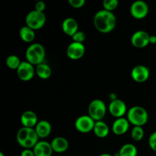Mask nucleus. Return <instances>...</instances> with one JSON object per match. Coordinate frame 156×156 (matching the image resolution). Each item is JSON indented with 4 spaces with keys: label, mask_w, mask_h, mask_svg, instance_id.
Here are the masks:
<instances>
[{
    "label": "nucleus",
    "mask_w": 156,
    "mask_h": 156,
    "mask_svg": "<svg viewBox=\"0 0 156 156\" xmlns=\"http://www.w3.org/2000/svg\"><path fill=\"white\" fill-rule=\"evenodd\" d=\"M93 22L98 31L102 34H108L115 28L117 18L113 12L102 9L96 12Z\"/></svg>",
    "instance_id": "obj_1"
},
{
    "label": "nucleus",
    "mask_w": 156,
    "mask_h": 156,
    "mask_svg": "<svg viewBox=\"0 0 156 156\" xmlns=\"http://www.w3.org/2000/svg\"><path fill=\"white\" fill-rule=\"evenodd\" d=\"M72 39H73V42L82 43V44H83V42L86 39V34H85V32L79 30L72 37Z\"/></svg>",
    "instance_id": "obj_27"
},
{
    "label": "nucleus",
    "mask_w": 156,
    "mask_h": 156,
    "mask_svg": "<svg viewBox=\"0 0 156 156\" xmlns=\"http://www.w3.org/2000/svg\"><path fill=\"white\" fill-rule=\"evenodd\" d=\"M45 56L46 51L44 47L39 43L31 44L26 50V61L36 66L44 62Z\"/></svg>",
    "instance_id": "obj_3"
},
{
    "label": "nucleus",
    "mask_w": 156,
    "mask_h": 156,
    "mask_svg": "<svg viewBox=\"0 0 156 156\" xmlns=\"http://www.w3.org/2000/svg\"><path fill=\"white\" fill-rule=\"evenodd\" d=\"M0 156H5L4 154H3V152H0Z\"/></svg>",
    "instance_id": "obj_35"
},
{
    "label": "nucleus",
    "mask_w": 156,
    "mask_h": 156,
    "mask_svg": "<svg viewBox=\"0 0 156 156\" xmlns=\"http://www.w3.org/2000/svg\"><path fill=\"white\" fill-rule=\"evenodd\" d=\"M108 111L111 116L117 118L123 117L125 114H127V108L123 101L120 99H117L114 101H111L108 106Z\"/></svg>",
    "instance_id": "obj_11"
},
{
    "label": "nucleus",
    "mask_w": 156,
    "mask_h": 156,
    "mask_svg": "<svg viewBox=\"0 0 156 156\" xmlns=\"http://www.w3.org/2000/svg\"><path fill=\"white\" fill-rule=\"evenodd\" d=\"M102 5L104 8L103 9L113 12V11H114L118 7L119 2L117 0H105Z\"/></svg>",
    "instance_id": "obj_26"
},
{
    "label": "nucleus",
    "mask_w": 156,
    "mask_h": 156,
    "mask_svg": "<svg viewBox=\"0 0 156 156\" xmlns=\"http://www.w3.org/2000/svg\"><path fill=\"white\" fill-rule=\"evenodd\" d=\"M129 124L130 123L128 121L127 118L125 117L117 118L113 123L111 129L115 135L122 136L127 132L129 128Z\"/></svg>",
    "instance_id": "obj_14"
},
{
    "label": "nucleus",
    "mask_w": 156,
    "mask_h": 156,
    "mask_svg": "<svg viewBox=\"0 0 156 156\" xmlns=\"http://www.w3.org/2000/svg\"><path fill=\"white\" fill-rule=\"evenodd\" d=\"M35 156H51L53 149L51 144L47 141H39L33 148Z\"/></svg>",
    "instance_id": "obj_17"
},
{
    "label": "nucleus",
    "mask_w": 156,
    "mask_h": 156,
    "mask_svg": "<svg viewBox=\"0 0 156 156\" xmlns=\"http://www.w3.org/2000/svg\"><path fill=\"white\" fill-rule=\"evenodd\" d=\"M149 12V8L148 4L142 0L134 2L130 6V14L135 19H143L147 16Z\"/></svg>",
    "instance_id": "obj_7"
},
{
    "label": "nucleus",
    "mask_w": 156,
    "mask_h": 156,
    "mask_svg": "<svg viewBox=\"0 0 156 156\" xmlns=\"http://www.w3.org/2000/svg\"><path fill=\"white\" fill-rule=\"evenodd\" d=\"M99 156H113V155H111V154H108V153H103V154H101V155H100Z\"/></svg>",
    "instance_id": "obj_34"
},
{
    "label": "nucleus",
    "mask_w": 156,
    "mask_h": 156,
    "mask_svg": "<svg viewBox=\"0 0 156 156\" xmlns=\"http://www.w3.org/2000/svg\"><path fill=\"white\" fill-rule=\"evenodd\" d=\"M150 71L147 66L144 65H137L133 68L131 71V77L135 82L143 83L149 79Z\"/></svg>",
    "instance_id": "obj_13"
},
{
    "label": "nucleus",
    "mask_w": 156,
    "mask_h": 156,
    "mask_svg": "<svg viewBox=\"0 0 156 156\" xmlns=\"http://www.w3.org/2000/svg\"><path fill=\"white\" fill-rule=\"evenodd\" d=\"M19 35L21 39L25 43L33 42L35 38V32L33 29L27 27V25L23 26L19 30Z\"/></svg>",
    "instance_id": "obj_21"
},
{
    "label": "nucleus",
    "mask_w": 156,
    "mask_h": 156,
    "mask_svg": "<svg viewBox=\"0 0 156 156\" xmlns=\"http://www.w3.org/2000/svg\"><path fill=\"white\" fill-rule=\"evenodd\" d=\"M94 135L99 138H105L109 135L110 128L105 122L102 120L96 121L93 129Z\"/></svg>",
    "instance_id": "obj_20"
},
{
    "label": "nucleus",
    "mask_w": 156,
    "mask_h": 156,
    "mask_svg": "<svg viewBox=\"0 0 156 156\" xmlns=\"http://www.w3.org/2000/svg\"><path fill=\"white\" fill-rule=\"evenodd\" d=\"M109 99H111V101H114L117 100V99L118 98H117V94H116L115 93L112 92L109 94Z\"/></svg>",
    "instance_id": "obj_32"
},
{
    "label": "nucleus",
    "mask_w": 156,
    "mask_h": 156,
    "mask_svg": "<svg viewBox=\"0 0 156 156\" xmlns=\"http://www.w3.org/2000/svg\"><path fill=\"white\" fill-rule=\"evenodd\" d=\"M21 62L20 58L16 55H9L5 59V64L10 69L17 70L21 65Z\"/></svg>",
    "instance_id": "obj_24"
},
{
    "label": "nucleus",
    "mask_w": 156,
    "mask_h": 156,
    "mask_svg": "<svg viewBox=\"0 0 156 156\" xmlns=\"http://www.w3.org/2000/svg\"><path fill=\"white\" fill-rule=\"evenodd\" d=\"M149 38L150 35L145 30H136L131 37V44L136 48H144L149 44Z\"/></svg>",
    "instance_id": "obj_10"
},
{
    "label": "nucleus",
    "mask_w": 156,
    "mask_h": 156,
    "mask_svg": "<svg viewBox=\"0 0 156 156\" xmlns=\"http://www.w3.org/2000/svg\"><path fill=\"white\" fill-rule=\"evenodd\" d=\"M34 129L39 138L44 139L49 136V135L51 133L52 126L50 122L45 120H42L38 121L37 124L34 127Z\"/></svg>",
    "instance_id": "obj_18"
},
{
    "label": "nucleus",
    "mask_w": 156,
    "mask_h": 156,
    "mask_svg": "<svg viewBox=\"0 0 156 156\" xmlns=\"http://www.w3.org/2000/svg\"><path fill=\"white\" fill-rule=\"evenodd\" d=\"M21 123L24 127L34 128L38 123V118L35 112L32 111H26L21 114Z\"/></svg>",
    "instance_id": "obj_15"
},
{
    "label": "nucleus",
    "mask_w": 156,
    "mask_h": 156,
    "mask_svg": "<svg viewBox=\"0 0 156 156\" xmlns=\"http://www.w3.org/2000/svg\"><path fill=\"white\" fill-rule=\"evenodd\" d=\"M25 23L27 27L34 30L42 28L46 23V15L44 12L32 10L27 13L25 18Z\"/></svg>",
    "instance_id": "obj_6"
},
{
    "label": "nucleus",
    "mask_w": 156,
    "mask_h": 156,
    "mask_svg": "<svg viewBox=\"0 0 156 156\" xmlns=\"http://www.w3.org/2000/svg\"><path fill=\"white\" fill-rule=\"evenodd\" d=\"M62 29L66 34L73 37L79 30V24L75 18H66L62 21Z\"/></svg>",
    "instance_id": "obj_16"
},
{
    "label": "nucleus",
    "mask_w": 156,
    "mask_h": 156,
    "mask_svg": "<svg viewBox=\"0 0 156 156\" xmlns=\"http://www.w3.org/2000/svg\"><path fill=\"white\" fill-rule=\"evenodd\" d=\"M149 146L152 151L156 152V131L152 133L149 137Z\"/></svg>",
    "instance_id": "obj_28"
},
{
    "label": "nucleus",
    "mask_w": 156,
    "mask_h": 156,
    "mask_svg": "<svg viewBox=\"0 0 156 156\" xmlns=\"http://www.w3.org/2000/svg\"><path fill=\"white\" fill-rule=\"evenodd\" d=\"M17 71V76L19 79L23 82H28L30 81L34 76L36 73V69L34 67V65L30 64L27 61H22L18 67Z\"/></svg>",
    "instance_id": "obj_8"
},
{
    "label": "nucleus",
    "mask_w": 156,
    "mask_h": 156,
    "mask_svg": "<svg viewBox=\"0 0 156 156\" xmlns=\"http://www.w3.org/2000/svg\"><path fill=\"white\" fill-rule=\"evenodd\" d=\"M95 121L89 115H82L76 119L75 127L79 132L87 133L94 129Z\"/></svg>",
    "instance_id": "obj_9"
},
{
    "label": "nucleus",
    "mask_w": 156,
    "mask_h": 156,
    "mask_svg": "<svg viewBox=\"0 0 156 156\" xmlns=\"http://www.w3.org/2000/svg\"><path fill=\"white\" fill-rule=\"evenodd\" d=\"M36 73L38 77L41 79H48L51 76L52 74V69L49 65L47 63H43L39 64L36 66Z\"/></svg>",
    "instance_id": "obj_22"
},
{
    "label": "nucleus",
    "mask_w": 156,
    "mask_h": 156,
    "mask_svg": "<svg viewBox=\"0 0 156 156\" xmlns=\"http://www.w3.org/2000/svg\"><path fill=\"white\" fill-rule=\"evenodd\" d=\"M21 156H35L33 149H24L21 152Z\"/></svg>",
    "instance_id": "obj_31"
},
{
    "label": "nucleus",
    "mask_w": 156,
    "mask_h": 156,
    "mask_svg": "<svg viewBox=\"0 0 156 156\" xmlns=\"http://www.w3.org/2000/svg\"><path fill=\"white\" fill-rule=\"evenodd\" d=\"M145 135L143 126H133L131 130V137L136 142L141 141Z\"/></svg>",
    "instance_id": "obj_25"
},
{
    "label": "nucleus",
    "mask_w": 156,
    "mask_h": 156,
    "mask_svg": "<svg viewBox=\"0 0 156 156\" xmlns=\"http://www.w3.org/2000/svg\"><path fill=\"white\" fill-rule=\"evenodd\" d=\"M126 118L133 126H143L147 123L149 114L143 107L134 106L128 110Z\"/></svg>",
    "instance_id": "obj_4"
},
{
    "label": "nucleus",
    "mask_w": 156,
    "mask_h": 156,
    "mask_svg": "<svg viewBox=\"0 0 156 156\" xmlns=\"http://www.w3.org/2000/svg\"><path fill=\"white\" fill-rule=\"evenodd\" d=\"M39 136L34 128L21 127L16 134V140L24 149H32L39 142Z\"/></svg>",
    "instance_id": "obj_2"
},
{
    "label": "nucleus",
    "mask_w": 156,
    "mask_h": 156,
    "mask_svg": "<svg viewBox=\"0 0 156 156\" xmlns=\"http://www.w3.org/2000/svg\"><path fill=\"white\" fill-rule=\"evenodd\" d=\"M46 9V4L43 1H38L35 3L34 5V10L40 12H44Z\"/></svg>",
    "instance_id": "obj_30"
},
{
    "label": "nucleus",
    "mask_w": 156,
    "mask_h": 156,
    "mask_svg": "<svg viewBox=\"0 0 156 156\" xmlns=\"http://www.w3.org/2000/svg\"><path fill=\"white\" fill-rule=\"evenodd\" d=\"M107 112V107L105 102L101 99L91 101L88 108V113L94 121L102 120Z\"/></svg>",
    "instance_id": "obj_5"
},
{
    "label": "nucleus",
    "mask_w": 156,
    "mask_h": 156,
    "mask_svg": "<svg viewBox=\"0 0 156 156\" xmlns=\"http://www.w3.org/2000/svg\"><path fill=\"white\" fill-rule=\"evenodd\" d=\"M149 44H156V36L155 35H150V38H149Z\"/></svg>",
    "instance_id": "obj_33"
},
{
    "label": "nucleus",
    "mask_w": 156,
    "mask_h": 156,
    "mask_svg": "<svg viewBox=\"0 0 156 156\" xmlns=\"http://www.w3.org/2000/svg\"><path fill=\"white\" fill-rule=\"evenodd\" d=\"M119 156H137L138 150L135 145L132 143H126L120 149Z\"/></svg>",
    "instance_id": "obj_23"
},
{
    "label": "nucleus",
    "mask_w": 156,
    "mask_h": 156,
    "mask_svg": "<svg viewBox=\"0 0 156 156\" xmlns=\"http://www.w3.org/2000/svg\"><path fill=\"white\" fill-rule=\"evenodd\" d=\"M53 152L56 153L65 152L69 148V142L66 138L62 136H57L53 139L50 143Z\"/></svg>",
    "instance_id": "obj_19"
},
{
    "label": "nucleus",
    "mask_w": 156,
    "mask_h": 156,
    "mask_svg": "<svg viewBox=\"0 0 156 156\" xmlns=\"http://www.w3.org/2000/svg\"><path fill=\"white\" fill-rule=\"evenodd\" d=\"M70 5L74 9H80L85 4V0H69Z\"/></svg>",
    "instance_id": "obj_29"
},
{
    "label": "nucleus",
    "mask_w": 156,
    "mask_h": 156,
    "mask_svg": "<svg viewBox=\"0 0 156 156\" xmlns=\"http://www.w3.org/2000/svg\"><path fill=\"white\" fill-rule=\"evenodd\" d=\"M85 53V47L82 43L72 42L66 49V55L70 59L77 60L83 57Z\"/></svg>",
    "instance_id": "obj_12"
}]
</instances>
